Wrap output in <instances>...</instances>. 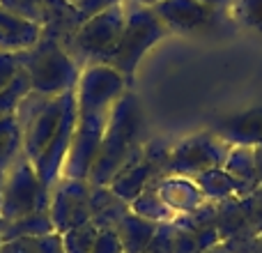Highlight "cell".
<instances>
[{
  "label": "cell",
  "instance_id": "4dcf8cb0",
  "mask_svg": "<svg viewBox=\"0 0 262 253\" xmlns=\"http://www.w3.org/2000/svg\"><path fill=\"white\" fill-rule=\"evenodd\" d=\"M172 244H175V228L170 223H159L154 230L149 244L145 246L143 253H172Z\"/></svg>",
  "mask_w": 262,
  "mask_h": 253
},
{
  "label": "cell",
  "instance_id": "8992f818",
  "mask_svg": "<svg viewBox=\"0 0 262 253\" xmlns=\"http://www.w3.org/2000/svg\"><path fill=\"white\" fill-rule=\"evenodd\" d=\"M51 191L44 189L39 182L37 168L26 154L16 159L12 166L5 171V184H3V214L5 221L21 219L37 209H49Z\"/></svg>",
  "mask_w": 262,
  "mask_h": 253
},
{
  "label": "cell",
  "instance_id": "484cf974",
  "mask_svg": "<svg viewBox=\"0 0 262 253\" xmlns=\"http://www.w3.org/2000/svg\"><path fill=\"white\" fill-rule=\"evenodd\" d=\"M30 92H32L30 76L26 74V69H21L18 76L12 81V86H7L5 90H0V120L16 113L18 104H21Z\"/></svg>",
  "mask_w": 262,
  "mask_h": 253
},
{
  "label": "cell",
  "instance_id": "d590c367",
  "mask_svg": "<svg viewBox=\"0 0 262 253\" xmlns=\"http://www.w3.org/2000/svg\"><path fill=\"white\" fill-rule=\"evenodd\" d=\"M255 150V168H258V180H260V186H262V145H258Z\"/></svg>",
  "mask_w": 262,
  "mask_h": 253
},
{
  "label": "cell",
  "instance_id": "52a82bcc",
  "mask_svg": "<svg viewBox=\"0 0 262 253\" xmlns=\"http://www.w3.org/2000/svg\"><path fill=\"white\" fill-rule=\"evenodd\" d=\"M228 152H230V145L223 143L212 129L191 134L170 147L166 177L180 175V177H191L193 180V177H198L205 171L223 168Z\"/></svg>",
  "mask_w": 262,
  "mask_h": 253
},
{
  "label": "cell",
  "instance_id": "8d00e7d4",
  "mask_svg": "<svg viewBox=\"0 0 262 253\" xmlns=\"http://www.w3.org/2000/svg\"><path fill=\"white\" fill-rule=\"evenodd\" d=\"M205 253H230V251H228L223 244H216V246H212V249H207Z\"/></svg>",
  "mask_w": 262,
  "mask_h": 253
},
{
  "label": "cell",
  "instance_id": "1f68e13d",
  "mask_svg": "<svg viewBox=\"0 0 262 253\" xmlns=\"http://www.w3.org/2000/svg\"><path fill=\"white\" fill-rule=\"evenodd\" d=\"M120 3H124V0H76L72 7H74V12H76L78 26H81L83 21H88V18L97 16V14L106 12V9L115 7V5H120Z\"/></svg>",
  "mask_w": 262,
  "mask_h": 253
},
{
  "label": "cell",
  "instance_id": "ba28073f",
  "mask_svg": "<svg viewBox=\"0 0 262 253\" xmlns=\"http://www.w3.org/2000/svg\"><path fill=\"white\" fill-rule=\"evenodd\" d=\"M127 83L124 78L108 65H88L81 69V76L76 83V111L78 115L85 113H99V111H111L113 104L124 95Z\"/></svg>",
  "mask_w": 262,
  "mask_h": 253
},
{
  "label": "cell",
  "instance_id": "7a4b0ae2",
  "mask_svg": "<svg viewBox=\"0 0 262 253\" xmlns=\"http://www.w3.org/2000/svg\"><path fill=\"white\" fill-rule=\"evenodd\" d=\"M21 65L30 76L32 92L46 97H58L69 90H76L81 69L58 37L44 32L39 44L30 51H21Z\"/></svg>",
  "mask_w": 262,
  "mask_h": 253
},
{
  "label": "cell",
  "instance_id": "6da1fadb",
  "mask_svg": "<svg viewBox=\"0 0 262 253\" xmlns=\"http://www.w3.org/2000/svg\"><path fill=\"white\" fill-rule=\"evenodd\" d=\"M145 124H143V109L138 97L127 90L113 104L108 113V124L104 131V140L99 145L97 159L90 168L88 182L92 186H108L113 177L124 166L143 152L145 145Z\"/></svg>",
  "mask_w": 262,
  "mask_h": 253
},
{
  "label": "cell",
  "instance_id": "7402d4cb",
  "mask_svg": "<svg viewBox=\"0 0 262 253\" xmlns=\"http://www.w3.org/2000/svg\"><path fill=\"white\" fill-rule=\"evenodd\" d=\"M129 207L134 214H138V217L147 219V221H154V223H170V221H175V217H177V214L163 203V198L159 196V191L154 189V184H149Z\"/></svg>",
  "mask_w": 262,
  "mask_h": 253
},
{
  "label": "cell",
  "instance_id": "277c9868",
  "mask_svg": "<svg viewBox=\"0 0 262 253\" xmlns=\"http://www.w3.org/2000/svg\"><path fill=\"white\" fill-rule=\"evenodd\" d=\"M69 92L58 95V97H46V95L30 92V95L18 104L16 120H18V126H21L23 154H26L32 163L41 157L46 145L53 140L55 131H58V126H60V120H62Z\"/></svg>",
  "mask_w": 262,
  "mask_h": 253
},
{
  "label": "cell",
  "instance_id": "30bf717a",
  "mask_svg": "<svg viewBox=\"0 0 262 253\" xmlns=\"http://www.w3.org/2000/svg\"><path fill=\"white\" fill-rule=\"evenodd\" d=\"M111 111H99V113H85L78 115L76 129L72 136L67 161L62 168V177H74V180H88L90 168L97 159L99 145L104 140V131L108 124Z\"/></svg>",
  "mask_w": 262,
  "mask_h": 253
},
{
  "label": "cell",
  "instance_id": "e0dca14e",
  "mask_svg": "<svg viewBox=\"0 0 262 253\" xmlns=\"http://www.w3.org/2000/svg\"><path fill=\"white\" fill-rule=\"evenodd\" d=\"M129 209V205L120 200L108 186H92V223L99 230H115Z\"/></svg>",
  "mask_w": 262,
  "mask_h": 253
},
{
  "label": "cell",
  "instance_id": "cb8c5ba5",
  "mask_svg": "<svg viewBox=\"0 0 262 253\" xmlns=\"http://www.w3.org/2000/svg\"><path fill=\"white\" fill-rule=\"evenodd\" d=\"M0 253H64L62 235L51 233L41 237H18L0 242Z\"/></svg>",
  "mask_w": 262,
  "mask_h": 253
},
{
  "label": "cell",
  "instance_id": "5b68a950",
  "mask_svg": "<svg viewBox=\"0 0 262 253\" xmlns=\"http://www.w3.org/2000/svg\"><path fill=\"white\" fill-rule=\"evenodd\" d=\"M127 16L129 12L124 9V3H120L83 21L72 32V58L76 62H85V67L95 62L106 65L124 32Z\"/></svg>",
  "mask_w": 262,
  "mask_h": 253
},
{
  "label": "cell",
  "instance_id": "d6a6232c",
  "mask_svg": "<svg viewBox=\"0 0 262 253\" xmlns=\"http://www.w3.org/2000/svg\"><path fill=\"white\" fill-rule=\"evenodd\" d=\"M23 69L21 53H0V90L12 86V81Z\"/></svg>",
  "mask_w": 262,
  "mask_h": 253
},
{
  "label": "cell",
  "instance_id": "f546056e",
  "mask_svg": "<svg viewBox=\"0 0 262 253\" xmlns=\"http://www.w3.org/2000/svg\"><path fill=\"white\" fill-rule=\"evenodd\" d=\"M239 203H242L246 219H249V226L253 228V233L262 235V186H258L253 194L239 198Z\"/></svg>",
  "mask_w": 262,
  "mask_h": 253
},
{
  "label": "cell",
  "instance_id": "603a6c76",
  "mask_svg": "<svg viewBox=\"0 0 262 253\" xmlns=\"http://www.w3.org/2000/svg\"><path fill=\"white\" fill-rule=\"evenodd\" d=\"M23 154V138L16 113L0 120V171H7Z\"/></svg>",
  "mask_w": 262,
  "mask_h": 253
},
{
  "label": "cell",
  "instance_id": "ab89813d",
  "mask_svg": "<svg viewBox=\"0 0 262 253\" xmlns=\"http://www.w3.org/2000/svg\"><path fill=\"white\" fill-rule=\"evenodd\" d=\"M253 253H262V235L258 237V244H255V249H253Z\"/></svg>",
  "mask_w": 262,
  "mask_h": 253
},
{
  "label": "cell",
  "instance_id": "74e56055",
  "mask_svg": "<svg viewBox=\"0 0 262 253\" xmlns=\"http://www.w3.org/2000/svg\"><path fill=\"white\" fill-rule=\"evenodd\" d=\"M138 5H143V7H152V5H157V3H161V0H136Z\"/></svg>",
  "mask_w": 262,
  "mask_h": 253
},
{
  "label": "cell",
  "instance_id": "8fae6325",
  "mask_svg": "<svg viewBox=\"0 0 262 253\" xmlns=\"http://www.w3.org/2000/svg\"><path fill=\"white\" fill-rule=\"evenodd\" d=\"M152 12L170 32H195L214 26L216 14L198 0H161L152 5Z\"/></svg>",
  "mask_w": 262,
  "mask_h": 253
},
{
  "label": "cell",
  "instance_id": "44dd1931",
  "mask_svg": "<svg viewBox=\"0 0 262 253\" xmlns=\"http://www.w3.org/2000/svg\"><path fill=\"white\" fill-rule=\"evenodd\" d=\"M51 233H55L51 212L49 209H37V212H30L21 219L7 221V228L0 235V242L18 240V237H41V235H51Z\"/></svg>",
  "mask_w": 262,
  "mask_h": 253
},
{
  "label": "cell",
  "instance_id": "5bb4252c",
  "mask_svg": "<svg viewBox=\"0 0 262 253\" xmlns=\"http://www.w3.org/2000/svg\"><path fill=\"white\" fill-rule=\"evenodd\" d=\"M154 189L163 198V203L180 217V214H189L191 209L200 207L205 203V196L200 194L198 184L191 177H180V175H168L161 177L159 182H152Z\"/></svg>",
  "mask_w": 262,
  "mask_h": 253
},
{
  "label": "cell",
  "instance_id": "d6986e66",
  "mask_svg": "<svg viewBox=\"0 0 262 253\" xmlns=\"http://www.w3.org/2000/svg\"><path fill=\"white\" fill-rule=\"evenodd\" d=\"M216 230H219L221 242L253 233V228L249 226V219H246L244 209H242L239 198H230V200H223V203H216ZM253 235H258V233H253Z\"/></svg>",
  "mask_w": 262,
  "mask_h": 253
},
{
  "label": "cell",
  "instance_id": "836d02e7",
  "mask_svg": "<svg viewBox=\"0 0 262 253\" xmlns=\"http://www.w3.org/2000/svg\"><path fill=\"white\" fill-rule=\"evenodd\" d=\"M92 253H124L122 242H120L115 230H99L95 240V249Z\"/></svg>",
  "mask_w": 262,
  "mask_h": 253
},
{
  "label": "cell",
  "instance_id": "7c38bea8",
  "mask_svg": "<svg viewBox=\"0 0 262 253\" xmlns=\"http://www.w3.org/2000/svg\"><path fill=\"white\" fill-rule=\"evenodd\" d=\"M212 131L230 147H258L262 145V106L219 120Z\"/></svg>",
  "mask_w": 262,
  "mask_h": 253
},
{
  "label": "cell",
  "instance_id": "83f0119b",
  "mask_svg": "<svg viewBox=\"0 0 262 253\" xmlns=\"http://www.w3.org/2000/svg\"><path fill=\"white\" fill-rule=\"evenodd\" d=\"M49 5L51 0H0V7L7 9L12 14L28 18V21H35L44 28L46 18H49Z\"/></svg>",
  "mask_w": 262,
  "mask_h": 253
},
{
  "label": "cell",
  "instance_id": "d4e9b609",
  "mask_svg": "<svg viewBox=\"0 0 262 253\" xmlns=\"http://www.w3.org/2000/svg\"><path fill=\"white\" fill-rule=\"evenodd\" d=\"M175 244H172V253H205L212 246L221 244L219 230H189V228L175 226Z\"/></svg>",
  "mask_w": 262,
  "mask_h": 253
},
{
  "label": "cell",
  "instance_id": "e575fe53",
  "mask_svg": "<svg viewBox=\"0 0 262 253\" xmlns=\"http://www.w3.org/2000/svg\"><path fill=\"white\" fill-rule=\"evenodd\" d=\"M198 3L207 5V7L214 9V12H223V9L232 7V5H235V0H198Z\"/></svg>",
  "mask_w": 262,
  "mask_h": 253
},
{
  "label": "cell",
  "instance_id": "ac0fdd59",
  "mask_svg": "<svg viewBox=\"0 0 262 253\" xmlns=\"http://www.w3.org/2000/svg\"><path fill=\"white\" fill-rule=\"evenodd\" d=\"M157 226L159 223L147 221V219L138 217V214H134L129 209V212L120 219L118 226H115V233H118L120 242H122L124 253H143L145 246L152 240Z\"/></svg>",
  "mask_w": 262,
  "mask_h": 253
},
{
  "label": "cell",
  "instance_id": "3957f363",
  "mask_svg": "<svg viewBox=\"0 0 262 253\" xmlns=\"http://www.w3.org/2000/svg\"><path fill=\"white\" fill-rule=\"evenodd\" d=\"M168 35H170V30H168L161 23V18L152 12V7L138 5L136 9L129 12L124 32L106 65L113 67L115 72L124 78V83H127V88H129L131 83H134L136 69H138L143 55L147 53L157 41H161L163 37H168Z\"/></svg>",
  "mask_w": 262,
  "mask_h": 253
},
{
  "label": "cell",
  "instance_id": "9c48e42d",
  "mask_svg": "<svg viewBox=\"0 0 262 253\" xmlns=\"http://www.w3.org/2000/svg\"><path fill=\"white\" fill-rule=\"evenodd\" d=\"M49 212L60 235L92 221V184L88 180L60 177L51 189Z\"/></svg>",
  "mask_w": 262,
  "mask_h": 253
},
{
  "label": "cell",
  "instance_id": "9a60e30c",
  "mask_svg": "<svg viewBox=\"0 0 262 253\" xmlns=\"http://www.w3.org/2000/svg\"><path fill=\"white\" fill-rule=\"evenodd\" d=\"M152 182H154V171L149 168V163L145 161L143 152H140L138 157L131 159L127 166L113 177L108 189L113 191L120 200H124L127 205H131Z\"/></svg>",
  "mask_w": 262,
  "mask_h": 253
},
{
  "label": "cell",
  "instance_id": "b9f144b4",
  "mask_svg": "<svg viewBox=\"0 0 262 253\" xmlns=\"http://www.w3.org/2000/svg\"><path fill=\"white\" fill-rule=\"evenodd\" d=\"M64 3H67V5H74V3H76V0H64Z\"/></svg>",
  "mask_w": 262,
  "mask_h": 253
},
{
  "label": "cell",
  "instance_id": "2e32d148",
  "mask_svg": "<svg viewBox=\"0 0 262 253\" xmlns=\"http://www.w3.org/2000/svg\"><path fill=\"white\" fill-rule=\"evenodd\" d=\"M223 171L237 182V186H239V198L253 194L260 186L253 147H230L226 163H223Z\"/></svg>",
  "mask_w": 262,
  "mask_h": 253
},
{
  "label": "cell",
  "instance_id": "f35d334b",
  "mask_svg": "<svg viewBox=\"0 0 262 253\" xmlns=\"http://www.w3.org/2000/svg\"><path fill=\"white\" fill-rule=\"evenodd\" d=\"M3 184H5V173L0 171V207H3Z\"/></svg>",
  "mask_w": 262,
  "mask_h": 253
},
{
  "label": "cell",
  "instance_id": "4fadbf2b",
  "mask_svg": "<svg viewBox=\"0 0 262 253\" xmlns=\"http://www.w3.org/2000/svg\"><path fill=\"white\" fill-rule=\"evenodd\" d=\"M44 28L0 7V53H21L39 44Z\"/></svg>",
  "mask_w": 262,
  "mask_h": 253
},
{
  "label": "cell",
  "instance_id": "60d3db41",
  "mask_svg": "<svg viewBox=\"0 0 262 253\" xmlns=\"http://www.w3.org/2000/svg\"><path fill=\"white\" fill-rule=\"evenodd\" d=\"M5 228H7V221H5V219H3V214H0V235H3V233H5Z\"/></svg>",
  "mask_w": 262,
  "mask_h": 253
},
{
  "label": "cell",
  "instance_id": "4316f807",
  "mask_svg": "<svg viewBox=\"0 0 262 253\" xmlns=\"http://www.w3.org/2000/svg\"><path fill=\"white\" fill-rule=\"evenodd\" d=\"M97 233H99V228H97L92 221H88V223H83V226L62 233L64 253H92Z\"/></svg>",
  "mask_w": 262,
  "mask_h": 253
},
{
  "label": "cell",
  "instance_id": "ffe728a7",
  "mask_svg": "<svg viewBox=\"0 0 262 253\" xmlns=\"http://www.w3.org/2000/svg\"><path fill=\"white\" fill-rule=\"evenodd\" d=\"M193 182L198 184L200 194L209 203H223V200L230 198H239V186L223 168H212V171L200 173L198 177H193Z\"/></svg>",
  "mask_w": 262,
  "mask_h": 253
},
{
  "label": "cell",
  "instance_id": "f1b7e54d",
  "mask_svg": "<svg viewBox=\"0 0 262 253\" xmlns=\"http://www.w3.org/2000/svg\"><path fill=\"white\" fill-rule=\"evenodd\" d=\"M235 16L244 28L262 32V0H235Z\"/></svg>",
  "mask_w": 262,
  "mask_h": 253
}]
</instances>
